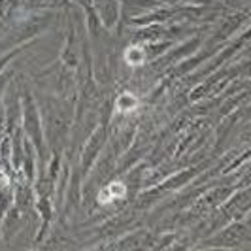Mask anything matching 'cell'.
I'll list each match as a JSON object with an SVG mask.
<instances>
[{"label":"cell","mask_w":251,"mask_h":251,"mask_svg":"<svg viewBox=\"0 0 251 251\" xmlns=\"http://www.w3.org/2000/svg\"><path fill=\"white\" fill-rule=\"evenodd\" d=\"M125 193H126L125 183H121V181H112L108 187H104V191H100L99 202H102V204H112V202L117 201V199H123Z\"/></svg>","instance_id":"6da1fadb"},{"label":"cell","mask_w":251,"mask_h":251,"mask_svg":"<svg viewBox=\"0 0 251 251\" xmlns=\"http://www.w3.org/2000/svg\"><path fill=\"white\" fill-rule=\"evenodd\" d=\"M136 106H138V99H136L134 95H130V93H123V95L117 99V102H115L117 112H121V113H130Z\"/></svg>","instance_id":"7a4b0ae2"},{"label":"cell","mask_w":251,"mask_h":251,"mask_svg":"<svg viewBox=\"0 0 251 251\" xmlns=\"http://www.w3.org/2000/svg\"><path fill=\"white\" fill-rule=\"evenodd\" d=\"M138 57L140 61H146V55H144V51L140 50V48H136V46H132V48H128V50L125 51V61L130 66H134V59Z\"/></svg>","instance_id":"3957f363"}]
</instances>
